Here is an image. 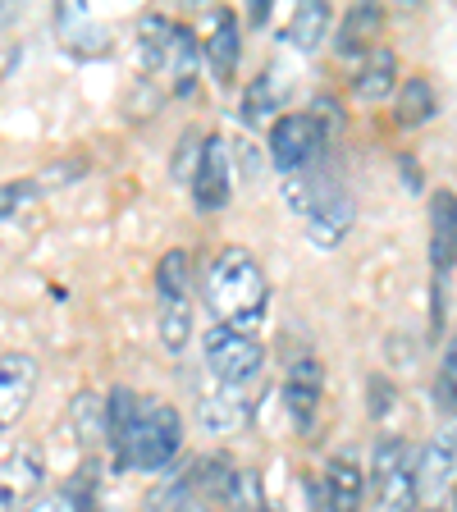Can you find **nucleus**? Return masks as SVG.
Returning <instances> with one entry per match:
<instances>
[{"label":"nucleus","instance_id":"1","mask_svg":"<svg viewBox=\"0 0 457 512\" xmlns=\"http://www.w3.org/2000/svg\"><path fill=\"white\" fill-rule=\"evenodd\" d=\"M206 302L220 316V325H234V330L252 334L266 316L270 288L266 275L256 266L243 247H224L220 256L211 261V275H206Z\"/></svg>","mask_w":457,"mask_h":512},{"label":"nucleus","instance_id":"2","mask_svg":"<svg viewBox=\"0 0 457 512\" xmlns=\"http://www.w3.org/2000/svg\"><path fill=\"white\" fill-rule=\"evenodd\" d=\"M371 503L375 512H412L421 499V453L407 439L384 435L371 453Z\"/></svg>","mask_w":457,"mask_h":512},{"label":"nucleus","instance_id":"3","mask_svg":"<svg viewBox=\"0 0 457 512\" xmlns=\"http://www.w3.org/2000/svg\"><path fill=\"white\" fill-rule=\"evenodd\" d=\"M179 444H183L179 412H174L170 403H160V398H142L138 421H133L124 448H119V462H124V467H138V471H160L179 453Z\"/></svg>","mask_w":457,"mask_h":512},{"label":"nucleus","instance_id":"4","mask_svg":"<svg viewBox=\"0 0 457 512\" xmlns=\"http://www.w3.org/2000/svg\"><path fill=\"white\" fill-rule=\"evenodd\" d=\"M206 362H211L220 384L243 389L247 380H256V371L266 362V348L234 325H215V330H206Z\"/></svg>","mask_w":457,"mask_h":512},{"label":"nucleus","instance_id":"5","mask_svg":"<svg viewBox=\"0 0 457 512\" xmlns=\"http://www.w3.org/2000/svg\"><path fill=\"white\" fill-rule=\"evenodd\" d=\"M320 147H325V115L293 110V115L275 119V128H270V160L284 174L307 170L311 160L320 156Z\"/></svg>","mask_w":457,"mask_h":512},{"label":"nucleus","instance_id":"6","mask_svg":"<svg viewBox=\"0 0 457 512\" xmlns=\"http://www.w3.org/2000/svg\"><path fill=\"white\" fill-rule=\"evenodd\" d=\"M457 485V416H448L444 426L430 435L421 448V499H444Z\"/></svg>","mask_w":457,"mask_h":512},{"label":"nucleus","instance_id":"7","mask_svg":"<svg viewBox=\"0 0 457 512\" xmlns=\"http://www.w3.org/2000/svg\"><path fill=\"white\" fill-rule=\"evenodd\" d=\"M229 192H234V174H229L224 138H206L197 151V170H192V202L202 211H220L229 206Z\"/></svg>","mask_w":457,"mask_h":512},{"label":"nucleus","instance_id":"8","mask_svg":"<svg viewBox=\"0 0 457 512\" xmlns=\"http://www.w3.org/2000/svg\"><path fill=\"white\" fill-rule=\"evenodd\" d=\"M32 389H37V362L28 352H5L0 357V421L14 426L32 403Z\"/></svg>","mask_w":457,"mask_h":512},{"label":"nucleus","instance_id":"9","mask_svg":"<svg viewBox=\"0 0 457 512\" xmlns=\"http://www.w3.org/2000/svg\"><path fill=\"white\" fill-rule=\"evenodd\" d=\"M430 266L435 275H448L457 266V192H430Z\"/></svg>","mask_w":457,"mask_h":512},{"label":"nucleus","instance_id":"10","mask_svg":"<svg viewBox=\"0 0 457 512\" xmlns=\"http://www.w3.org/2000/svg\"><path fill=\"white\" fill-rule=\"evenodd\" d=\"M352 220H357V206H352L348 192L325 188V192H320V202L307 211V238L316 247H334V243H343V238H348Z\"/></svg>","mask_w":457,"mask_h":512},{"label":"nucleus","instance_id":"11","mask_svg":"<svg viewBox=\"0 0 457 512\" xmlns=\"http://www.w3.org/2000/svg\"><path fill=\"white\" fill-rule=\"evenodd\" d=\"M284 403H288V416L298 430H311L316 426V412H320V366L311 357H298L288 366L284 375Z\"/></svg>","mask_w":457,"mask_h":512},{"label":"nucleus","instance_id":"12","mask_svg":"<svg viewBox=\"0 0 457 512\" xmlns=\"http://www.w3.org/2000/svg\"><path fill=\"white\" fill-rule=\"evenodd\" d=\"M366 485H371V480L362 476L357 462L334 458L330 467H325V480H320V503H325V512H362Z\"/></svg>","mask_w":457,"mask_h":512},{"label":"nucleus","instance_id":"13","mask_svg":"<svg viewBox=\"0 0 457 512\" xmlns=\"http://www.w3.org/2000/svg\"><path fill=\"white\" fill-rule=\"evenodd\" d=\"M398 55L389 51V46H375L371 55L362 60V69H357V83H352V92L362 96V101H371V106H380L384 96L398 92Z\"/></svg>","mask_w":457,"mask_h":512},{"label":"nucleus","instance_id":"14","mask_svg":"<svg viewBox=\"0 0 457 512\" xmlns=\"http://www.w3.org/2000/svg\"><path fill=\"white\" fill-rule=\"evenodd\" d=\"M202 51H206V60H211V69H215V78L220 83H234V69H238V19L229 10H220L215 14V32L202 42Z\"/></svg>","mask_w":457,"mask_h":512},{"label":"nucleus","instance_id":"15","mask_svg":"<svg viewBox=\"0 0 457 512\" xmlns=\"http://www.w3.org/2000/svg\"><path fill=\"white\" fill-rule=\"evenodd\" d=\"M384 28V10L380 5H357V10H348V19H343L339 28V55H371L375 37H380Z\"/></svg>","mask_w":457,"mask_h":512},{"label":"nucleus","instance_id":"16","mask_svg":"<svg viewBox=\"0 0 457 512\" xmlns=\"http://www.w3.org/2000/svg\"><path fill=\"white\" fill-rule=\"evenodd\" d=\"M197 421H202L206 430H215V435H224V430H238L247 421V403L238 389H229V384H220V394H206L202 407H197Z\"/></svg>","mask_w":457,"mask_h":512},{"label":"nucleus","instance_id":"17","mask_svg":"<svg viewBox=\"0 0 457 512\" xmlns=\"http://www.w3.org/2000/svg\"><path fill=\"white\" fill-rule=\"evenodd\" d=\"M325 28H330V5L311 0V5H298V10H293L284 37L298 46V51H316V46L325 42Z\"/></svg>","mask_w":457,"mask_h":512},{"label":"nucleus","instance_id":"18","mask_svg":"<svg viewBox=\"0 0 457 512\" xmlns=\"http://www.w3.org/2000/svg\"><path fill=\"white\" fill-rule=\"evenodd\" d=\"M160 343L165 352H183L192 339V298H160Z\"/></svg>","mask_w":457,"mask_h":512},{"label":"nucleus","instance_id":"19","mask_svg":"<svg viewBox=\"0 0 457 512\" xmlns=\"http://www.w3.org/2000/svg\"><path fill=\"white\" fill-rule=\"evenodd\" d=\"M398 124L403 128H416V124H426L430 115H435V87H430V78H407L403 87H398V106H394Z\"/></svg>","mask_w":457,"mask_h":512},{"label":"nucleus","instance_id":"20","mask_svg":"<svg viewBox=\"0 0 457 512\" xmlns=\"http://www.w3.org/2000/svg\"><path fill=\"white\" fill-rule=\"evenodd\" d=\"M138 407H142V398L133 394L128 384H115V389H110L106 412H110V444H115V453L124 448L128 430H133V421H138Z\"/></svg>","mask_w":457,"mask_h":512},{"label":"nucleus","instance_id":"21","mask_svg":"<svg viewBox=\"0 0 457 512\" xmlns=\"http://www.w3.org/2000/svg\"><path fill=\"white\" fill-rule=\"evenodd\" d=\"M74 430H78V439L83 444H96V439H110V412H106V403L96 394H78L74 398Z\"/></svg>","mask_w":457,"mask_h":512},{"label":"nucleus","instance_id":"22","mask_svg":"<svg viewBox=\"0 0 457 512\" xmlns=\"http://www.w3.org/2000/svg\"><path fill=\"white\" fill-rule=\"evenodd\" d=\"M14 485L19 490H37L42 485V453L37 448L19 444V453L5 458V494H14Z\"/></svg>","mask_w":457,"mask_h":512},{"label":"nucleus","instance_id":"23","mask_svg":"<svg viewBox=\"0 0 457 512\" xmlns=\"http://www.w3.org/2000/svg\"><path fill=\"white\" fill-rule=\"evenodd\" d=\"M224 499L238 512H266L270 503L261 499V480L252 471H224Z\"/></svg>","mask_w":457,"mask_h":512},{"label":"nucleus","instance_id":"24","mask_svg":"<svg viewBox=\"0 0 457 512\" xmlns=\"http://www.w3.org/2000/svg\"><path fill=\"white\" fill-rule=\"evenodd\" d=\"M188 279H192L188 252H165V256H160V266H156L160 298H188Z\"/></svg>","mask_w":457,"mask_h":512},{"label":"nucleus","instance_id":"25","mask_svg":"<svg viewBox=\"0 0 457 512\" xmlns=\"http://www.w3.org/2000/svg\"><path fill=\"white\" fill-rule=\"evenodd\" d=\"M243 124H261L266 115H275V74H256L252 83H247V92H243Z\"/></svg>","mask_w":457,"mask_h":512},{"label":"nucleus","instance_id":"26","mask_svg":"<svg viewBox=\"0 0 457 512\" xmlns=\"http://www.w3.org/2000/svg\"><path fill=\"white\" fill-rule=\"evenodd\" d=\"M170 69H174V87H179V92H188V87H192V74H197V42H192L188 28H174Z\"/></svg>","mask_w":457,"mask_h":512},{"label":"nucleus","instance_id":"27","mask_svg":"<svg viewBox=\"0 0 457 512\" xmlns=\"http://www.w3.org/2000/svg\"><path fill=\"white\" fill-rule=\"evenodd\" d=\"M439 398L448 407H457V339H448L444 362H439Z\"/></svg>","mask_w":457,"mask_h":512},{"label":"nucleus","instance_id":"28","mask_svg":"<svg viewBox=\"0 0 457 512\" xmlns=\"http://www.w3.org/2000/svg\"><path fill=\"white\" fill-rule=\"evenodd\" d=\"M28 188L32 183H10V188H5V220H14V206L28 202Z\"/></svg>","mask_w":457,"mask_h":512},{"label":"nucleus","instance_id":"29","mask_svg":"<svg viewBox=\"0 0 457 512\" xmlns=\"http://www.w3.org/2000/svg\"><path fill=\"white\" fill-rule=\"evenodd\" d=\"M28 512H60V503H55V499H42L37 508H28Z\"/></svg>","mask_w":457,"mask_h":512},{"label":"nucleus","instance_id":"30","mask_svg":"<svg viewBox=\"0 0 457 512\" xmlns=\"http://www.w3.org/2000/svg\"><path fill=\"white\" fill-rule=\"evenodd\" d=\"M430 512H444V508H430Z\"/></svg>","mask_w":457,"mask_h":512},{"label":"nucleus","instance_id":"31","mask_svg":"<svg viewBox=\"0 0 457 512\" xmlns=\"http://www.w3.org/2000/svg\"><path fill=\"white\" fill-rule=\"evenodd\" d=\"M266 512H279V508H266Z\"/></svg>","mask_w":457,"mask_h":512}]
</instances>
